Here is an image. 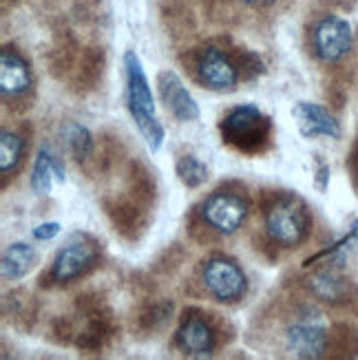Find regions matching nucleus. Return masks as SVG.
<instances>
[{"mask_svg": "<svg viewBox=\"0 0 358 360\" xmlns=\"http://www.w3.org/2000/svg\"><path fill=\"white\" fill-rule=\"evenodd\" d=\"M124 69H127V104L129 113L135 122L137 131L146 139V146L158 153L164 144V127L155 117V102L153 91L148 84V77L144 73L142 62H139L135 51L124 53Z\"/></svg>", "mask_w": 358, "mask_h": 360, "instance_id": "nucleus-1", "label": "nucleus"}, {"mask_svg": "<svg viewBox=\"0 0 358 360\" xmlns=\"http://www.w3.org/2000/svg\"><path fill=\"white\" fill-rule=\"evenodd\" d=\"M219 133L224 142L232 148L252 155L268 146L272 135V122L255 104H239L222 117Z\"/></svg>", "mask_w": 358, "mask_h": 360, "instance_id": "nucleus-2", "label": "nucleus"}, {"mask_svg": "<svg viewBox=\"0 0 358 360\" xmlns=\"http://www.w3.org/2000/svg\"><path fill=\"white\" fill-rule=\"evenodd\" d=\"M266 232L274 245L297 248L307 239L309 214L305 203L297 195H283L274 199L266 210Z\"/></svg>", "mask_w": 358, "mask_h": 360, "instance_id": "nucleus-3", "label": "nucleus"}, {"mask_svg": "<svg viewBox=\"0 0 358 360\" xmlns=\"http://www.w3.org/2000/svg\"><path fill=\"white\" fill-rule=\"evenodd\" d=\"M201 283L219 303H237L243 299L248 281L243 270L228 257H210L201 265Z\"/></svg>", "mask_w": 358, "mask_h": 360, "instance_id": "nucleus-4", "label": "nucleus"}, {"mask_svg": "<svg viewBox=\"0 0 358 360\" xmlns=\"http://www.w3.org/2000/svg\"><path fill=\"white\" fill-rule=\"evenodd\" d=\"M201 221H204L210 230L224 234H235L248 217V201L239 193L230 191H217L199 208Z\"/></svg>", "mask_w": 358, "mask_h": 360, "instance_id": "nucleus-5", "label": "nucleus"}, {"mask_svg": "<svg viewBox=\"0 0 358 360\" xmlns=\"http://www.w3.org/2000/svg\"><path fill=\"white\" fill-rule=\"evenodd\" d=\"M98 261L96 241L87 234H73V237L58 250L51 265V281L53 283H69V281L87 274Z\"/></svg>", "mask_w": 358, "mask_h": 360, "instance_id": "nucleus-6", "label": "nucleus"}, {"mask_svg": "<svg viewBox=\"0 0 358 360\" xmlns=\"http://www.w3.org/2000/svg\"><path fill=\"white\" fill-rule=\"evenodd\" d=\"M354 34L347 20L338 15H323L312 29V49L323 62H338L352 49Z\"/></svg>", "mask_w": 358, "mask_h": 360, "instance_id": "nucleus-7", "label": "nucleus"}, {"mask_svg": "<svg viewBox=\"0 0 358 360\" xmlns=\"http://www.w3.org/2000/svg\"><path fill=\"white\" fill-rule=\"evenodd\" d=\"M286 345L297 358L314 360L325 356V352H328V330L321 323L319 314L307 311V314L294 321L286 330Z\"/></svg>", "mask_w": 358, "mask_h": 360, "instance_id": "nucleus-8", "label": "nucleus"}, {"mask_svg": "<svg viewBox=\"0 0 358 360\" xmlns=\"http://www.w3.org/2000/svg\"><path fill=\"white\" fill-rule=\"evenodd\" d=\"M239 67L219 46H206L197 56V77L212 91H232L239 82Z\"/></svg>", "mask_w": 358, "mask_h": 360, "instance_id": "nucleus-9", "label": "nucleus"}, {"mask_svg": "<svg viewBox=\"0 0 358 360\" xmlns=\"http://www.w3.org/2000/svg\"><path fill=\"white\" fill-rule=\"evenodd\" d=\"M175 342L184 354L208 356L215 349L217 336L210 323L204 319V314H199V311H186V316L177 327Z\"/></svg>", "mask_w": 358, "mask_h": 360, "instance_id": "nucleus-10", "label": "nucleus"}, {"mask_svg": "<svg viewBox=\"0 0 358 360\" xmlns=\"http://www.w3.org/2000/svg\"><path fill=\"white\" fill-rule=\"evenodd\" d=\"M292 117L297 122V129L303 137H340V124L325 106L314 102H297L292 108Z\"/></svg>", "mask_w": 358, "mask_h": 360, "instance_id": "nucleus-11", "label": "nucleus"}, {"mask_svg": "<svg viewBox=\"0 0 358 360\" xmlns=\"http://www.w3.org/2000/svg\"><path fill=\"white\" fill-rule=\"evenodd\" d=\"M158 86H160V96L166 108L181 122H197L201 111L195 98L188 93V89L184 86L179 80V75L175 71H162L158 75Z\"/></svg>", "mask_w": 358, "mask_h": 360, "instance_id": "nucleus-12", "label": "nucleus"}, {"mask_svg": "<svg viewBox=\"0 0 358 360\" xmlns=\"http://www.w3.org/2000/svg\"><path fill=\"white\" fill-rule=\"evenodd\" d=\"M31 69L27 60L11 49V46H3L0 51V91L3 98H20L31 89Z\"/></svg>", "mask_w": 358, "mask_h": 360, "instance_id": "nucleus-13", "label": "nucleus"}, {"mask_svg": "<svg viewBox=\"0 0 358 360\" xmlns=\"http://www.w3.org/2000/svg\"><path fill=\"white\" fill-rule=\"evenodd\" d=\"M307 288L317 299L325 303H343L350 296V283L347 278L340 274L334 265L317 270L312 276L307 278Z\"/></svg>", "mask_w": 358, "mask_h": 360, "instance_id": "nucleus-14", "label": "nucleus"}, {"mask_svg": "<svg viewBox=\"0 0 358 360\" xmlns=\"http://www.w3.org/2000/svg\"><path fill=\"white\" fill-rule=\"evenodd\" d=\"M38 261L36 248L15 241L11 245H7V250L3 252V261H0V272H3L5 281H18L25 274H29V270L34 268Z\"/></svg>", "mask_w": 358, "mask_h": 360, "instance_id": "nucleus-15", "label": "nucleus"}, {"mask_svg": "<svg viewBox=\"0 0 358 360\" xmlns=\"http://www.w3.org/2000/svg\"><path fill=\"white\" fill-rule=\"evenodd\" d=\"M51 177H56L53 173V155L49 150V146H42L36 155L34 168H31V191L36 195H49L51 191Z\"/></svg>", "mask_w": 358, "mask_h": 360, "instance_id": "nucleus-16", "label": "nucleus"}, {"mask_svg": "<svg viewBox=\"0 0 358 360\" xmlns=\"http://www.w3.org/2000/svg\"><path fill=\"white\" fill-rule=\"evenodd\" d=\"M62 135H65L67 146L77 162H84L93 155V135L87 127H82V124L67 122L65 127H62Z\"/></svg>", "mask_w": 358, "mask_h": 360, "instance_id": "nucleus-17", "label": "nucleus"}, {"mask_svg": "<svg viewBox=\"0 0 358 360\" xmlns=\"http://www.w3.org/2000/svg\"><path fill=\"white\" fill-rule=\"evenodd\" d=\"M25 150V139L18 133L3 131L0 133V173L7 175L18 166Z\"/></svg>", "mask_w": 358, "mask_h": 360, "instance_id": "nucleus-18", "label": "nucleus"}, {"mask_svg": "<svg viewBox=\"0 0 358 360\" xmlns=\"http://www.w3.org/2000/svg\"><path fill=\"white\" fill-rule=\"evenodd\" d=\"M177 177L186 188H199L208 179V168L195 155H184L177 162Z\"/></svg>", "mask_w": 358, "mask_h": 360, "instance_id": "nucleus-19", "label": "nucleus"}, {"mask_svg": "<svg viewBox=\"0 0 358 360\" xmlns=\"http://www.w3.org/2000/svg\"><path fill=\"white\" fill-rule=\"evenodd\" d=\"M235 62H237V67H239V73L241 75H257V73H261L263 71V62H261V58L257 56V53H252V51H241L237 58H235Z\"/></svg>", "mask_w": 358, "mask_h": 360, "instance_id": "nucleus-20", "label": "nucleus"}, {"mask_svg": "<svg viewBox=\"0 0 358 360\" xmlns=\"http://www.w3.org/2000/svg\"><path fill=\"white\" fill-rule=\"evenodd\" d=\"M170 314H173V303H168V301H162V303H155L146 314H144V323L153 325V327H158L162 325Z\"/></svg>", "mask_w": 358, "mask_h": 360, "instance_id": "nucleus-21", "label": "nucleus"}, {"mask_svg": "<svg viewBox=\"0 0 358 360\" xmlns=\"http://www.w3.org/2000/svg\"><path fill=\"white\" fill-rule=\"evenodd\" d=\"M60 232V224L58 221H49V224H40L38 228H34V239L38 241H49Z\"/></svg>", "mask_w": 358, "mask_h": 360, "instance_id": "nucleus-22", "label": "nucleus"}, {"mask_svg": "<svg viewBox=\"0 0 358 360\" xmlns=\"http://www.w3.org/2000/svg\"><path fill=\"white\" fill-rule=\"evenodd\" d=\"M328 181H330V168L321 164L319 166V173H317V186H319V191H325L328 188Z\"/></svg>", "mask_w": 358, "mask_h": 360, "instance_id": "nucleus-23", "label": "nucleus"}, {"mask_svg": "<svg viewBox=\"0 0 358 360\" xmlns=\"http://www.w3.org/2000/svg\"><path fill=\"white\" fill-rule=\"evenodd\" d=\"M53 173H56V179H58V181H65V179H67L65 168H62V164H60L58 158H53Z\"/></svg>", "mask_w": 358, "mask_h": 360, "instance_id": "nucleus-24", "label": "nucleus"}, {"mask_svg": "<svg viewBox=\"0 0 358 360\" xmlns=\"http://www.w3.org/2000/svg\"><path fill=\"white\" fill-rule=\"evenodd\" d=\"M243 5H272L274 0H239Z\"/></svg>", "mask_w": 358, "mask_h": 360, "instance_id": "nucleus-25", "label": "nucleus"}, {"mask_svg": "<svg viewBox=\"0 0 358 360\" xmlns=\"http://www.w3.org/2000/svg\"><path fill=\"white\" fill-rule=\"evenodd\" d=\"M354 232H356V234H358V221H356V224H354Z\"/></svg>", "mask_w": 358, "mask_h": 360, "instance_id": "nucleus-26", "label": "nucleus"}, {"mask_svg": "<svg viewBox=\"0 0 358 360\" xmlns=\"http://www.w3.org/2000/svg\"><path fill=\"white\" fill-rule=\"evenodd\" d=\"M356 170H358V155H356Z\"/></svg>", "mask_w": 358, "mask_h": 360, "instance_id": "nucleus-27", "label": "nucleus"}]
</instances>
